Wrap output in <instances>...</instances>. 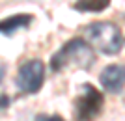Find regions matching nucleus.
Listing matches in <instances>:
<instances>
[{
	"mask_svg": "<svg viewBox=\"0 0 125 121\" xmlns=\"http://www.w3.org/2000/svg\"><path fill=\"white\" fill-rule=\"evenodd\" d=\"M4 74H6V65L2 62H0V82L4 80Z\"/></svg>",
	"mask_w": 125,
	"mask_h": 121,
	"instance_id": "10",
	"label": "nucleus"
},
{
	"mask_svg": "<svg viewBox=\"0 0 125 121\" xmlns=\"http://www.w3.org/2000/svg\"><path fill=\"white\" fill-rule=\"evenodd\" d=\"M84 34L88 37L90 45H94L103 54L114 56V54H118L121 50L123 37H121V30L116 26L114 22L95 21L84 28Z\"/></svg>",
	"mask_w": 125,
	"mask_h": 121,
	"instance_id": "2",
	"label": "nucleus"
},
{
	"mask_svg": "<svg viewBox=\"0 0 125 121\" xmlns=\"http://www.w3.org/2000/svg\"><path fill=\"white\" fill-rule=\"evenodd\" d=\"M108 6H110V0H77L75 9L86 11V13H99V11H104Z\"/></svg>",
	"mask_w": 125,
	"mask_h": 121,
	"instance_id": "7",
	"label": "nucleus"
},
{
	"mask_svg": "<svg viewBox=\"0 0 125 121\" xmlns=\"http://www.w3.org/2000/svg\"><path fill=\"white\" fill-rule=\"evenodd\" d=\"M8 104H10V99L2 95V97H0V108H6V106H8Z\"/></svg>",
	"mask_w": 125,
	"mask_h": 121,
	"instance_id": "9",
	"label": "nucleus"
},
{
	"mask_svg": "<svg viewBox=\"0 0 125 121\" xmlns=\"http://www.w3.org/2000/svg\"><path fill=\"white\" fill-rule=\"evenodd\" d=\"M34 121H63V119L60 116H45V114H39V116H36Z\"/></svg>",
	"mask_w": 125,
	"mask_h": 121,
	"instance_id": "8",
	"label": "nucleus"
},
{
	"mask_svg": "<svg viewBox=\"0 0 125 121\" xmlns=\"http://www.w3.org/2000/svg\"><path fill=\"white\" fill-rule=\"evenodd\" d=\"M32 22V15H26V13H19V15H11L4 21H0V34L4 36H11L15 34L17 30L28 26Z\"/></svg>",
	"mask_w": 125,
	"mask_h": 121,
	"instance_id": "6",
	"label": "nucleus"
},
{
	"mask_svg": "<svg viewBox=\"0 0 125 121\" xmlns=\"http://www.w3.org/2000/svg\"><path fill=\"white\" fill-rule=\"evenodd\" d=\"M104 97L95 86L84 84L82 93L75 99V117L77 121H94L103 112Z\"/></svg>",
	"mask_w": 125,
	"mask_h": 121,
	"instance_id": "3",
	"label": "nucleus"
},
{
	"mask_svg": "<svg viewBox=\"0 0 125 121\" xmlns=\"http://www.w3.org/2000/svg\"><path fill=\"white\" fill-rule=\"evenodd\" d=\"M45 82V65L41 60H28L19 67L17 73V86L22 93L34 95L41 90Z\"/></svg>",
	"mask_w": 125,
	"mask_h": 121,
	"instance_id": "4",
	"label": "nucleus"
},
{
	"mask_svg": "<svg viewBox=\"0 0 125 121\" xmlns=\"http://www.w3.org/2000/svg\"><path fill=\"white\" fill-rule=\"evenodd\" d=\"M101 84L104 90H108L110 93H121L125 84V71L121 63H114V65H106L103 69V73L99 76Z\"/></svg>",
	"mask_w": 125,
	"mask_h": 121,
	"instance_id": "5",
	"label": "nucleus"
},
{
	"mask_svg": "<svg viewBox=\"0 0 125 121\" xmlns=\"http://www.w3.org/2000/svg\"><path fill=\"white\" fill-rule=\"evenodd\" d=\"M95 63V54L88 41L75 37L67 41L54 56L51 58L52 71H65V69H90Z\"/></svg>",
	"mask_w": 125,
	"mask_h": 121,
	"instance_id": "1",
	"label": "nucleus"
}]
</instances>
